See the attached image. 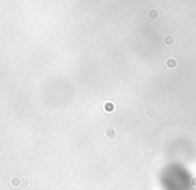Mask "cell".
<instances>
[{
	"instance_id": "1",
	"label": "cell",
	"mask_w": 196,
	"mask_h": 190,
	"mask_svg": "<svg viewBox=\"0 0 196 190\" xmlns=\"http://www.w3.org/2000/svg\"><path fill=\"white\" fill-rule=\"evenodd\" d=\"M23 181L24 179H21L20 177H12L11 178V186L12 188H19V186L23 185Z\"/></svg>"
}]
</instances>
